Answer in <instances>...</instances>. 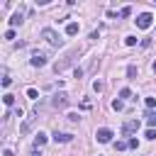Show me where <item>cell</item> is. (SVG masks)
I'll return each mask as SVG.
<instances>
[{"instance_id":"6da1fadb","label":"cell","mask_w":156,"mask_h":156,"mask_svg":"<svg viewBox=\"0 0 156 156\" xmlns=\"http://www.w3.org/2000/svg\"><path fill=\"white\" fill-rule=\"evenodd\" d=\"M76 56H78V49H73V51H71V54H66L61 61H56V63H54V71H56V73H61L63 68H68V66L73 63V58H76Z\"/></svg>"},{"instance_id":"7a4b0ae2","label":"cell","mask_w":156,"mask_h":156,"mask_svg":"<svg viewBox=\"0 0 156 156\" xmlns=\"http://www.w3.org/2000/svg\"><path fill=\"white\" fill-rule=\"evenodd\" d=\"M41 37H44V39H46L51 46H63V39H61V37H58L54 29H49V27H46V29H41Z\"/></svg>"},{"instance_id":"3957f363","label":"cell","mask_w":156,"mask_h":156,"mask_svg":"<svg viewBox=\"0 0 156 156\" xmlns=\"http://www.w3.org/2000/svg\"><path fill=\"white\" fill-rule=\"evenodd\" d=\"M151 20H154V17H151L149 12H144V15L136 17V27H139V29H149V27H151Z\"/></svg>"},{"instance_id":"277c9868","label":"cell","mask_w":156,"mask_h":156,"mask_svg":"<svg viewBox=\"0 0 156 156\" xmlns=\"http://www.w3.org/2000/svg\"><path fill=\"white\" fill-rule=\"evenodd\" d=\"M136 129H139V119H129V122H124L122 134H124V136H129V134H134Z\"/></svg>"},{"instance_id":"5b68a950","label":"cell","mask_w":156,"mask_h":156,"mask_svg":"<svg viewBox=\"0 0 156 156\" xmlns=\"http://www.w3.org/2000/svg\"><path fill=\"white\" fill-rule=\"evenodd\" d=\"M29 63H32V66H44V63H46V54H44V51H34L32 58H29Z\"/></svg>"},{"instance_id":"8992f818","label":"cell","mask_w":156,"mask_h":156,"mask_svg":"<svg viewBox=\"0 0 156 156\" xmlns=\"http://www.w3.org/2000/svg\"><path fill=\"white\" fill-rule=\"evenodd\" d=\"M51 105H54V107H66V105H68V95H66V93H56L54 100H51Z\"/></svg>"},{"instance_id":"52a82bcc","label":"cell","mask_w":156,"mask_h":156,"mask_svg":"<svg viewBox=\"0 0 156 156\" xmlns=\"http://www.w3.org/2000/svg\"><path fill=\"white\" fill-rule=\"evenodd\" d=\"M95 136H98V141H100V144H107V141L112 139V129L102 127V129H98V134H95Z\"/></svg>"},{"instance_id":"ba28073f","label":"cell","mask_w":156,"mask_h":156,"mask_svg":"<svg viewBox=\"0 0 156 156\" xmlns=\"http://www.w3.org/2000/svg\"><path fill=\"white\" fill-rule=\"evenodd\" d=\"M71 139H73V134H63V132H56V134H54V141H56V144H58V141L63 144V141H71Z\"/></svg>"},{"instance_id":"9c48e42d","label":"cell","mask_w":156,"mask_h":156,"mask_svg":"<svg viewBox=\"0 0 156 156\" xmlns=\"http://www.w3.org/2000/svg\"><path fill=\"white\" fill-rule=\"evenodd\" d=\"M66 34H68V37H76V34H78V22H68V24H66Z\"/></svg>"},{"instance_id":"30bf717a","label":"cell","mask_w":156,"mask_h":156,"mask_svg":"<svg viewBox=\"0 0 156 156\" xmlns=\"http://www.w3.org/2000/svg\"><path fill=\"white\" fill-rule=\"evenodd\" d=\"M32 122H34V117H27V119L22 122V127H20V132H22V134H27V132L32 129Z\"/></svg>"},{"instance_id":"8fae6325","label":"cell","mask_w":156,"mask_h":156,"mask_svg":"<svg viewBox=\"0 0 156 156\" xmlns=\"http://www.w3.org/2000/svg\"><path fill=\"white\" fill-rule=\"evenodd\" d=\"M44 144H46V134H44V132H39V134L34 136V146L39 149V146H44Z\"/></svg>"},{"instance_id":"7c38bea8","label":"cell","mask_w":156,"mask_h":156,"mask_svg":"<svg viewBox=\"0 0 156 156\" xmlns=\"http://www.w3.org/2000/svg\"><path fill=\"white\" fill-rule=\"evenodd\" d=\"M20 22H22V12H15V15L10 17V27H17Z\"/></svg>"},{"instance_id":"4fadbf2b","label":"cell","mask_w":156,"mask_h":156,"mask_svg":"<svg viewBox=\"0 0 156 156\" xmlns=\"http://www.w3.org/2000/svg\"><path fill=\"white\" fill-rule=\"evenodd\" d=\"M146 124H149L151 129L156 127V115H154V112H146Z\"/></svg>"},{"instance_id":"5bb4252c","label":"cell","mask_w":156,"mask_h":156,"mask_svg":"<svg viewBox=\"0 0 156 156\" xmlns=\"http://www.w3.org/2000/svg\"><path fill=\"white\" fill-rule=\"evenodd\" d=\"M2 102H5L7 107H12V105H15V95H10V93H7V95L2 98Z\"/></svg>"},{"instance_id":"9a60e30c","label":"cell","mask_w":156,"mask_h":156,"mask_svg":"<svg viewBox=\"0 0 156 156\" xmlns=\"http://www.w3.org/2000/svg\"><path fill=\"white\" fill-rule=\"evenodd\" d=\"M129 15H132V7H122L119 10V17H129Z\"/></svg>"},{"instance_id":"2e32d148","label":"cell","mask_w":156,"mask_h":156,"mask_svg":"<svg viewBox=\"0 0 156 156\" xmlns=\"http://www.w3.org/2000/svg\"><path fill=\"white\" fill-rule=\"evenodd\" d=\"M27 98H32V100H34V98H39V93H37L34 88H27Z\"/></svg>"},{"instance_id":"e0dca14e","label":"cell","mask_w":156,"mask_h":156,"mask_svg":"<svg viewBox=\"0 0 156 156\" xmlns=\"http://www.w3.org/2000/svg\"><path fill=\"white\" fill-rule=\"evenodd\" d=\"M10 83H12V78H10V76H7V73H5V76H2V88H7V85H10Z\"/></svg>"},{"instance_id":"ac0fdd59","label":"cell","mask_w":156,"mask_h":156,"mask_svg":"<svg viewBox=\"0 0 156 156\" xmlns=\"http://www.w3.org/2000/svg\"><path fill=\"white\" fill-rule=\"evenodd\" d=\"M102 88H105V85H102V83H100V80H95V83H93V90H95V93H100V90H102Z\"/></svg>"},{"instance_id":"d6986e66","label":"cell","mask_w":156,"mask_h":156,"mask_svg":"<svg viewBox=\"0 0 156 156\" xmlns=\"http://www.w3.org/2000/svg\"><path fill=\"white\" fill-rule=\"evenodd\" d=\"M129 95H132L129 88H122V90H119V98H129Z\"/></svg>"},{"instance_id":"ffe728a7","label":"cell","mask_w":156,"mask_h":156,"mask_svg":"<svg viewBox=\"0 0 156 156\" xmlns=\"http://www.w3.org/2000/svg\"><path fill=\"white\" fill-rule=\"evenodd\" d=\"M146 107H149V110L156 107V98H146Z\"/></svg>"},{"instance_id":"44dd1931","label":"cell","mask_w":156,"mask_h":156,"mask_svg":"<svg viewBox=\"0 0 156 156\" xmlns=\"http://www.w3.org/2000/svg\"><path fill=\"white\" fill-rule=\"evenodd\" d=\"M127 146H129L127 141H117V144H115V149H117V151H122V149H127Z\"/></svg>"},{"instance_id":"7402d4cb","label":"cell","mask_w":156,"mask_h":156,"mask_svg":"<svg viewBox=\"0 0 156 156\" xmlns=\"http://www.w3.org/2000/svg\"><path fill=\"white\" fill-rule=\"evenodd\" d=\"M124 41H127V46H134V44H136V37H127Z\"/></svg>"},{"instance_id":"603a6c76","label":"cell","mask_w":156,"mask_h":156,"mask_svg":"<svg viewBox=\"0 0 156 156\" xmlns=\"http://www.w3.org/2000/svg\"><path fill=\"white\" fill-rule=\"evenodd\" d=\"M127 76H129V78H134V76H136V68H134V66H129V68H127Z\"/></svg>"},{"instance_id":"cb8c5ba5","label":"cell","mask_w":156,"mask_h":156,"mask_svg":"<svg viewBox=\"0 0 156 156\" xmlns=\"http://www.w3.org/2000/svg\"><path fill=\"white\" fill-rule=\"evenodd\" d=\"M5 39H15V29H7L5 32Z\"/></svg>"},{"instance_id":"d4e9b609","label":"cell","mask_w":156,"mask_h":156,"mask_svg":"<svg viewBox=\"0 0 156 156\" xmlns=\"http://www.w3.org/2000/svg\"><path fill=\"white\" fill-rule=\"evenodd\" d=\"M112 107H115V110H122L124 105H122V100H115V102H112Z\"/></svg>"},{"instance_id":"484cf974","label":"cell","mask_w":156,"mask_h":156,"mask_svg":"<svg viewBox=\"0 0 156 156\" xmlns=\"http://www.w3.org/2000/svg\"><path fill=\"white\" fill-rule=\"evenodd\" d=\"M78 119H80V117H78L76 112H71V115H68V122H78Z\"/></svg>"},{"instance_id":"4316f807","label":"cell","mask_w":156,"mask_h":156,"mask_svg":"<svg viewBox=\"0 0 156 156\" xmlns=\"http://www.w3.org/2000/svg\"><path fill=\"white\" fill-rule=\"evenodd\" d=\"M146 139H156V132L154 129H146Z\"/></svg>"},{"instance_id":"83f0119b","label":"cell","mask_w":156,"mask_h":156,"mask_svg":"<svg viewBox=\"0 0 156 156\" xmlns=\"http://www.w3.org/2000/svg\"><path fill=\"white\" fill-rule=\"evenodd\" d=\"M127 144H129V149H136V146H139V141H136V139H129Z\"/></svg>"},{"instance_id":"f1b7e54d","label":"cell","mask_w":156,"mask_h":156,"mask_svg":"<svg viewBox=\"0 0 156 156\" xmlns=\"http://www.w3.org/2000/svg\"><path fill=\"white\" fill-rule=\"evenodd\" d=\"M32 156H41V151H39V149H34V151H32Z\"/></svg>"},{"instance_id":"f546056e","label":"cell","mask_w":156,"mask_h":156,"mask_svg":"<svg viewBox=\"0 0 156 156\" xmlns=\"http://www.w3.org/2000/svg\"><path fill=\"white\" fill-rule=\"evenodd\" d=\"M2 156H12V151H10V149H5V154H2Z\"/></svg>"},{"instance_id":"4dcf8cb0","label":"cell","mask_w":156,"mask_h":156,"mask_svg":"<svg viewBox=\"0 0 156 156\" xmlns=\"http://www.w3.org/2000/svg\"><path fill=\"white\" fill-rule=\"evenodd\" d=\"M154 71H156V61H154Z\"/></svg>"}]
</instances>
